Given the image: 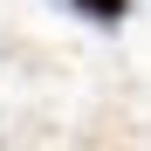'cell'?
I'll use <instances>...</instances> for the list:
<instances>
[{
    "label": "cell",
    "instance_id": "6da1fadb",
    "mask_svg": "<svg viewBox=\"0 0 151 151\" xmlns=\"http://www.w3.org/2000/svg\"><path fill=\"white\" fill-rule=\"evenodd\" d=\"M76 7H83L89 21H124V14H131V0H76Z\"/></svg>",
    "mask_w": 151,
    "mask_h": 151
}]
</instances>
